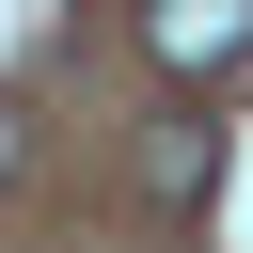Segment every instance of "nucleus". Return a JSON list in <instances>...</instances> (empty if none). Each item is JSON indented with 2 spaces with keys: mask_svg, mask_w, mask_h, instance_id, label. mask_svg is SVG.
Segmentation results:
<instances>
[{
  "mask_svg": "<svg viewBox=\"0 0 253 253\" xmlns=\"http://www.w3.org/2000/svg\"><path fill=\"white\" fill-rule=\"evenodd\" d=\"M16 158H32V111H16V95H0V174H16Z\"/></svg>",
  "mask_w": 253,
  "mask_h": 253,
  "instance_id": "nucleus-3",
  "label": "nucleus"
},
{
  "mask_svg": "<svg viewBox=\"0 0 253 253\" xmlns=\"http://www.w3.org/2000/svg\"><path fill=\"white\" fill-rule=\"evenodd\" d=\"M142 206H206V126H158L142 142Z\"/></svg>",
  "mask_w": 253,
  "mask_h": 253,
  "instance_id": "nucleus-2",
  "label": "nucleus"
},
{
  "mask_svg": "<svg viewBox=\"0 0 253 253\" xmlns=\"http://www.w3.org/2000/svg\"><path fill=\"white\" fill-rule=\"evenodd\" d=\"M142 47L174 79H237L253 63V0H142Z\"/></svg>",
  "mask_w": 253,
  "mask_h": 253,
  "instance_id": "nucleus-1",
  "label": "nucleus"
}]
</instances>
